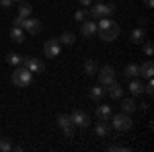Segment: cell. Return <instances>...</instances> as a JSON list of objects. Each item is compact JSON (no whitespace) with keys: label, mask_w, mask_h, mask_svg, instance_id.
<instances>
[{"label":"cell","mask_w":154,"mask_h":152,"mask_svg":"<svg viewBox=\"0 0 154 152\" xmlns=\"http://www.w3.org/2000/svg\"><path fill=\"white\" fill-rule=\"evenodd\" d=\"M58 126H60V129L64 132V136H66L68 140L74 138V123H72L70 115H66V113H58Z\"/></svg>","instance_id":"8992f818"},{"label":"cell","mask_w":154,"mask_h":152,"mask_svg":"<svg viewBox=\"0 0 154 152\" xmlns=\"http://www.w3.org/2000/svg\"><path fill=\"white\" fill-rule=\"evenodd\" d=\"M138 74H140L142 78H152V74H154L152 60H148V62H144L142 66H138Z\"/></svg>","instance_id":"5bb4252c"},{"label":"cell","mask_w":154,"mask_h":152,"mask_svg":"<svg viewBox=\"0 0 154 152\" xmlns=\"http://www.w3.org/2000/svg\"><path fill=\"white\" fill-rule=\"evenodd\" d=\"M86 17H88V11H76L74 12V21H78V23H82V21H86Z\"/></svg>","instance_id":"83f0119b"},{"label":"cell","mask_w":154,"mask_h":152,"mask_svg":"<svg viewBox=\"0 0 154 152\" xmlns=\"http://www.w3.org/2000/svg\"><path fill=\"white\" fill-rule=\"evenodd\" d=\"M33 80V72L27 70L25 66H17V70L12 72V84L19 88H27Z\"/></svg>","instance_id":"3957f363"},{"label":"cell","mask_w":154,"mask_h":152,"mask_svg":"<svg viewBox=\"0 0 154 152\" xmlns=\"http://www.w3.org/2000/svg\"><path fill=\"white\" fill-rule=\"evenodd\" d=\"M31 12H33V6L27 2V0H23V2H19V17H23V19H27V17H31Z\"/></svg>","instance_id":"d6986e66"},{"label":"cell","mask_w":154,"mask_h":152,"mask_svg":"<svg viewBox=\"0 0 154 152\" xmlns=\"http://www.w3.org/2000/svg\"><path fill=\"white\" fill-rule=\"evenodd\" d=\"M11 39L14 41V43H23L25 41V31L21 29V27H12L11 29Z\"/></svg>","instance_id":"ffe728a7"},{"label":"cell","mask_w":154,"mask_h":152,"mask_svg":"<svg viewBox=\"0 0 154 152\" xmlns=\"http://www.w3.org/2000/svg\"><path fill=\"white\" fill-rule=\"evenodd\" d=\"M113 12H115V4L99 2V4H95V6L88 11V14H91L93 19H103V17H109V14H113Z\"/></svg>","instance_id":"5b68a950"},{"label":"cell","mask_w":154,"mask_h":152,"mask_svg":"<svg viewBox=\"0 0 154 152\" xmlns=\"http://www.w3.org/2000/svg\"><path fill=\"white\" fill-rule=\"evenodd\" d=\"M95 134L99 136V138H109V136H111V129H109V123H107L105 119L97 121V126H95Z\"/></svg>","instance_id":"4fadbf2b"},{"label":"cell","mask_w":154,"mask_h":152,"mask_svg":"<svg viewBox=\"0 0 154 152\" xmlns=\"http://www.w3.org/2000/svg\"><path fill=\"white\" fill-rule=\"evenodd\" d=\"M123 76L125 78H134V76H138V64H128L125 68H123Z\"/></svg>","instance_id":"cb8c5ba5"},{"label":"cell","mask_w":154,"mask_h":152,"mask_svg":"<svg viewBox=\"0 0 154 152\" xmlns=\"http://www.w3.org/2000/svg\"><path fill=\"white\" fill-rule=\"evenodd\" d=\"M21 66H25L27 70H31L33 74H43L45 72V64L37 58H31V56H23V64Z\"/></svg>","instance_id":"52a82bcc"},{"label":"cell","mask_w":154,"mask_h":152,"mask_svg":"<svg viewBox=\"0 0 154 152\" xmlns=\"http://www.w3.org/2000/svg\"><path fill=\"white\" fill-rule=\"evenodd\" d=\"M144 4H146V8H152V6H154V0H144Z\"/></svg>","instance_id":"1f68e13d"},{"label":"cell","mask_w":154,"mask_h":152,"mask_svg":"<svg viewBox=\"0 0 154 152\" xmlns=\"http://www.w3.org/2000/svg\"><path fill=\"white\" fill-rule=\"evenodd\" d=\"M105 97V88H103V84H97L91 88V99H95V101H101Z\"/></svg>","instance_id":"7402d4cb"},{"label":"cell","mask_w":154,"mask_h":152,"mask_svg":"<svg viewBox=\"0 0 154 152\" xmlns=\"http://www.w3.org/2000/svg\"><path fill=\"white\" fill-rule=\"evenodd\" d=\"M144 93L148 95V97H152V95H154V82H152V78H148V82L144 84Z\"/></svg>","instance_id":"f1b7e54d"},{"label":"cell","mask_w":154,"mask_h":152,"mask_svg":"<svg viewBox=\"0 0 154 152\" xmlns=\"http://www.w3.org/2000/svg\"><path fill=\"white\" fill-rule=\"evenodd\" d=\"M113 80H115V70H113V66L105 64V66L99 70V82H101L103 86H107V84H111Z\"/></svg>","instance_id":"30bf717a"},{"label":"cell","mask_w":154,"mask_h":152,"mask_svg":"<svg viewBox=\"0 0 154 152\" xmlns=\"http://www.w3.org/2000/svg\"><path fill=\"white\" fill-rule=\"evenodd\" d=\"M97 2H103V0H97Z\"/></svg>","instance_id":"836d02e7"},{"label":"cell","mask_w":154,"mask_h":152,"mask_svg":"<svg viewBox=\"0 0 154 152\" xmlns=\"http://www.w3.org/2000/svg\"><path fill=\"white\" fill-rule=\"evenodd\" d=\"M58 41L62 45H72V43L76 41V35H74L72 31H66V33H62V35L58 37Z\"/></svg>","instance_id":"44dd1931"},{"label":"cell","mask_w":154,"mask_h":152,"mask_svg":"<svg viewBox=\"0 0 154 152\" xmlns=\"http://www.w3.org/2000/svg\"><path fill=\"white\" fill-rule=\"evenodd\" d=\"M12 150V142L6 140V138H0V152H8Z\"/></svg>","instance_id":"484cf974"},{"label":"cell","mask_w":154,"mask_h":152,"mask_svg":"<svg viewBox=\"0 0 154 152\" xmlns=\"http://www.w3.org/2000/svg\"><path fill=\"white\" fill-rule=\"evenodd\" d=\"M128 88H130L131 95L140 97V95L144 93V82H142V78H136V76H134V78H130V86H128Z\"/></svg>","instance_id":"7c38bea8"},{"label":"cell","mask_w":154,"mask_h":152,"mask_svg":"<svg viewBox=\"0 0 154 152\" xmlns=\"http://www.w3.org/2000/svg\"><path fill=\"white\" fill-rule=\"evenodd\" d=\"M97 33V25L93 23V21H82V25H80V35L82 37H93Z\"/></svg>","instance_id":"9a60e30c"},{"label":"cell","mask_w":154,"mask_h":152,"mask_svg":"<svg viewBox=\"0 0 154 152\" xmlns=\"http://www.w3.org/2000/svg\"><path fill=\"white\" fill-rule=\"evenodd\" d=\"M111 119V126L117 129V132H128V129H131V126H134V121L130 119V115L128 113H117V115H111L109 117Z\"/></svg>","instance_id":"277c9868"},{"label":"cell","mask_w":154,"mask_h":152,"mask_svg":"<svg viewBox=\"0 0 154 152\" xmlns=\"http://www.w3.org/2000/svg\"><path fill=\"white\" fill-rule=\"evenodd\" d=\"M84 72H86L88 76H93V74L99 72V66H97L95 60H86V62H84Z\"/></svg>","instance_id":"603a6c76"},{"label":"cell","mask_w":154,"mask_h":152,"mask_svg":"<svg viewBox=\"0 0 154 152\" xmlns=\"http://www.w3.org/2000/svg\"><path fill=\"white\" fill-rule=\"evenodd\" d=\"M105 95H109L111 99H121V95H123V88H121V84H117V82L113 80L111 84H107Z\"/></svg>","instance_id":"8fae6325"},{"label":"cell","mask_w":154,"mask_h":152,"mask_svg":"<svg viewBox=\"0 0 154 152\" xmlns=\"http://www.w3.org/2000/svg\"><path fill=\"white\" fill-rule=\"evenodd\" d=\"M12 2H23V0H12Z\"/></svg>","instance_id":"d6a6232c"},{"label":"cell","mask_w":154,"mask_h":152,"mask_svg":"<svg viewBox=\"0 0 154 152\" xmlns=\"http://www.w3.org/2000/svg\"><path fill=\"white\" fill-rule=\"evenodd\" d=\"M140 45H142V49H144V54H146V56H152V54H154V45H152V41H142Z\"/></svg>","instance_id":"4316f807"},{"label":"cell","mask_w":154,"mask_h":152,"mask_svg":"<svg viewBox=\"0 0 154 152\" xmlns=\"http://www.w3.org/2000/svg\"><path fill=\"white\" fill-rule=\"evenodd\" d=\"M6 62H8L11 66H21V64H23V56H19V54H8V56H6Z\"/></svg>","instance_id":"d4e9b609"},{"label":"cell","mask_w":154,"mask_h":152,"mask_svg":"<svg viewBox=\"0 0 154 152\" xmlns=\"http://www.w3.org/2000/svg\"><path fill=\"white\" fill-rule=\"evenodd\" d=\"M136 109H138V105H136V101H134L131 97H128V99H123V101H121V111H123V113H128V115H130V113H134Z\"/></svg>","instance_id":"e0dca14e"},{"label":"cell","mask_w":154,"mask_h":152,"mask_svg":"<svg viewBox=\"0 0 154 152\" xmlns=\"http://www.w3.org/2000/svg\"><path fill=\"white\" fill-rule=\"evenodd\" d=\"M144 37H146V33H144V29H142V27H138V29H134V31H131L130 39H131V43L140 45V43L144 41Z\"/></svg>","instance_id":"ac0fdd59"},{"label":"cell","mask_w":154,"mask_h":152,"mask_svg":"<svg viewBox=\"0 0 154 152\" xmlns=\"http://www.w3.org/2000/svg\"><path fill=\"white\" fill-rule=\"evenodd\" d=\"M12 27H21L23 31L27 33H31V35H39V31H41V21L39 19H33V17H17L14 21H12Z\"/></svg>","instance_id":"7a4b0ae2"},{"label":"cell","mask_w":154,"mask_h":152,"mask_svg":"<svg viewBox=\"0 0 154 152\" xmlns=\"http://www.w3.org/2000/svg\"><path fill=\"white\" fill-rule=\"evenodd\" d=\"M60 49H62V43L58 41V37L48 39V41L43 43V54H45L48 58H56V56H60Z\"/></svg>","instance_id":"9c48e42d"},{"label":"cell","mask_w":154,"mask_h":152,"mask_svg":"<svg viewBox=\"0 0 154 152\" xmlns=\"http://www.w3.org/2000/svg\"><path fill=\"white\" fill-rule=\"evenodd\" d=\"M12 4V0H0V6H4V8H8Z\"/></svg>","instance_id":"f546056e"},{"label":"cell","mask_w":154,"mask_h":152,"mask_svg":"<svg viewBox=\"0 0 154 152\" xmlns=\"http://www.w3.org/2000/svg\"><path fill=\"white\" fill-rule=\"evenodd\" d=\"M97 31H99V35H101L103 41H113V39H117L121 29H119V25L115 21H111L109 17H103V19H99Z\"/></svg>","instance_id":"6da1fadb"},{"label":"cell","mask_w":154,"mask_h":152,"mask_svg":"<svg viewBox=\"0 0 154 152\" xmlns=\"http://www.w3.org/2000/svg\"><path fill=\"white\" fill-rule=\"evenodd\" d=\"M70 119H72V123H74V128H88V126H91V115L84 113V111H80V109L72 111Z\"/></svg>","instance_id":"ba28073f"},{"label":"cell","mask_w":154,"mask_h":152,"mask_svg":"<svg viewBox=\"0 0 154 152\" xmlns=\"http://www.w3.org/2000/svg\"><path fill=\"white\" fill-rule=\"evenodd\" d=\"M80 2V6H91L93 4V0H78Z\"/></svg>","instance_id":"4dcf8cb0"},{"label":"cell","mask_w":154,"mask_h":152,"mask_svg":"<svg viewBox=\"0 0 154 152\" xmlns=\"http://www.w3.org/2000/svg\"><path fill=\"white\" fill-rule=\"evenodd\" d=\"M113 115V111H111V105H99L97 107V117L99 119H105V121H109V117Z\"/></svg>","instance_id":"2e32d148"}]
</instances>
